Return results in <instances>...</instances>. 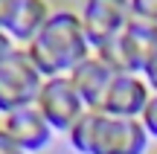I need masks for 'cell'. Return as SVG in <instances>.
I'll return each instance as SVG.
<instances>
[{
	"mask_svg": "<svg viewBox=\"0 0 157 154\" xmlns=\"http://www.w3.org/2000/svg\"><path fill=\"white\" fill-rule=\"evenodd\" d=\"M125 47V55L131 61V70L143 76V67L148 64V58L157 52V23H146V21H137L131 17L128 26L119 32Z\"/></svg>",
	"mask_w": 157,
	"mask_h": 154,
	"instance_id": "10",
	"label": "cell"
},
{
	"mask_svg": "<svg viewBox=\"0 0 157 154\" xmlns=\"http://www.w3.org/2000/svg\"><path fill=\"white\" fill-rule=\"evenodd\" d=\"M17 0H0V29H9V21L15 15Z\"/></svg>",
	"mask_w": 157,
	"mask_h": 154,
	"instance_id": "17",
	"label": "cell"
},
{
	"mask_svg": "<svg viewBox=\"0 0 157 154\" xmlns=\"http://www.w3.org/2000/svg\"><path fill=\"white\" fill-rule=\"evenodd\" d=\"M151 99V87L140 73H117L105 93L102 114L119 116V119H140Z\"/></svg>",
	"mask_w": 157,
	"mask_h": 154,
	"instance_id": "6",
	"label": "cell"
},
{
	"mask_svg": "<svg viewBox=\"0 0 157 154\" xmlns=\"http://www.w3.org/2000/svg\"><path fill=\"white\" fill-rule=\"evenodd\" d=\"M143 79H146V85L151 87V93H157V52L148 58L146 67H143Z\"/></svg>",
	"mask_w": 157,
	"mask_h": 154,
	"instance_id": "14",
	"label": "cell"
},
{
	"mask_svg": "<svg viewBox=\"0 0 157 154\" xmlns=\"http://www.w3.org/2000/svg\"><path fill=\"white\" fill-rule=\"evenodd\" d=\"M50 15H52L50 0H17L15 15H12L6 32L12 35V41H15L17 47H26L29 41L47 26Z\"/></svg>",
	"mask_w": 157,
	"mask_h": 154,
	"instance_id": "9",
	"label": "cell"
},
{
	"mask_svg": "<svg viewBox=\"0 0 157 154\" xmlns=\"http://www.w3.org/2000/svg\"><path fill=\"white\" fill-rule=\"evenodd\" d=\"M0 154H26L21 145L15 143V140L9 137V134L3 131V125H0Z\"/></svg>",
	"mask_w": 157,
	"mask_h": 154,
	"instance_id": "15",
	"label": "cell"
},
{
	"mask_svg": "<svg viewBox=\"0 0 157 154\" xmlns=\"http://www.w3.org/2000/svg\"><path fill=\"white\" fill-rule=\"evenodd\" d=\"M23 50L29 52L32 64L44 79L70 76L84 58L93 55L87 35H84L82 17L73 9H52L47 26L29 41Z\"/></svg>",
	"mask_w": 157,
	"mask_h": 154,
	"instance_id": "1",
	"label": "cell"
},
{
	"mask_svg": "<svg viewBox=\"0 0 157 154\" xmlns=\"http://www.w3.org/2000/svg\"><path fill=\"white\" fill-rule=\"evenodd\" d=\"M82 17L84 35H87L90 47L105 44L108 38L119 35L131 21V0H82Z\"/></svg>",
	"mask_w": 157,
	"mask_h": 154,
	"instance_id": "5",
	"label": "cell"
},
{
	"mask_svg": "<svg viewBox=\"0 0 157 154\" xmlns=\"http://www.w3.org/2000/svg\"><path fill=\"white\" fill-rule=\"evenodd\" d=\"M70 81H73L76 93L82 96V102L87 105V111H102V102H105V93L113 81V73L96 55H90L70 73Z\"/></svg>",
	"mask_w": 157,
	"mask_h": 154,
	"instance_id": "8",
	"label": "cell"
},
{
	"mask_svg": "<svg viewBox=\"0 0 157 154\" xmlns=\"http://www.w3.org/2000/svg\"><path fill=\"white\" fill-rule=\"evenodd\" d=\"M15 50H17V44L12 41V35L6 32V29H0V64H3V61H6V58H9Z\"/></svg>",
	"mask_w": 157,
	"mask_h": 154,
	"instance_id": "16",
	"label": "cell"
},
{
	"mask_svg": "<svg viewBox=\"0 0 157 154\" xmlns=\"http://www.w3.org/2000/svg\"><path fill=\"white\" fill-rule=\"evenodd\" d=\"M99 116H102V111H87V114L67 131V140H70V145H73V151L90 154V145H93V137H96V125H99Z\"/></svg>",
	"mask_w": 157,
	"mask_h": 154,
	"instance_id": "11",
	"label": "cell"
},
{
	"mask_svg": "<svg viewBox=\"0 0 157 154\" xmlns=\"http://www.w3.org/2000/svg\"><path fill=\"white\" fill-rule=\"evenodd\" d=\"M44 85V76L32 64L29 52L17 47L3 64H0V114H12L26 105H35Z\"/></svg>",
	"mask_w": 157,
	"mask_h": 154,
	"instance_id": "2",
	"label": "cell"
},
{
	"mask_svg": "<svg viewBox=\"0 0 157 154\" xmlns=\"http://www.w3.org/2000/svg\"><path fill=\"white\" fill-rule=\"evenodd\" d=\"M140 122H143V128L148 131V137L157 140V93H151V99H148V105H146V111H143Z\"/></svg>",
	"mask_w": 157,
	"mask_h": 154,
	"instance_id": "13",
	"label": "cell"
},
{
	"mask_svg": "<svg viewBox=\"0 0 157 154\" xmlns=\"http://www.w3.org/2000/svg\"><path fill=\"white\" fill-rule=\"evenodd\" d=\"M3 131L26 154H41L44 148H50L52 134H56L35 105H26V108H21V111L6 114L3 116Z\"/></svg>",
	"mask_w": 157,
	"mask_h": 154,
	"instance_id": "7",
	"label": "cell"
},
{
	"mask_svg": "<svg viewBox=\"0 0 157 154\" xmlns=\"http://www.w3.org/2000/svg\"><path fill=\"white\" fill-rule=\"evenodd\" d=\"M131 17L157 23V0H131Z\"/></svg>",
	"mask_w": 157,
	"mask_h": 154,
	"instance_id": "12",
	"label": "cell"
},
{
	"mask_svg": "<svg viewBox=\"0 0 157 154\" xmlns=\"http://www.w3.org/2000/svg\"><path fill=\"white\" fill-rule=\"evenodd\" d=\"M35 108L44 114V119L50 122L52 131H64V134L87 114V105H84L82 96L76 93L70 76L44 79L41 93H38V99H35Z\"/></svg>",
	"mask_w": 157,
	"mask_h": 154,
	"instance_id": "3",
	"label": "cell"
},
{
	"mask_svg": "<svg viewBox=\"0 0 157 154\" xmlns=\"http://www.w3.org/2000/svg\"><path fill=\"white\" fill-rule=\"evenodd\" d=\"M148 140L151 137L140 119H119V116L102 114L90 154H146Z\"/></svg>",
	"mask_w": 157,
	"mask_h": 154,
	"instance_id": "4",
	"label": "cell"
}]
</instances>
